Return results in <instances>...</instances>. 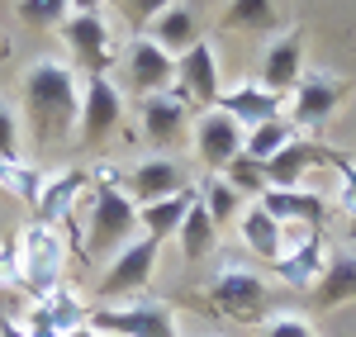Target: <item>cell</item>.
Instances as JSON below:
<instances>
[{"label":"cell","mask_w":356,"mask_h":337,"mask_svg":"<svg viewBox=\"0 0 356 337\" xmlns=\"http://www.w3.org/2000/svg\"><path fill=\"white\" fill-rule=\"evenodd\" d=\"M24 114H29V129H33V142H43V147L76 142L81 85H76V72L62 57H43L24 72Z\"/></svg>","instance_id":"1"},{"label":"cell","mask_w":356,"mask_h":337,"mask_svg":"<svg viewBox=\"0 0 356 337\" xmlns=\"http://www.w3.org/2000/svg\"><path fill=\"white\" fill-rule=\"evenodd\" d=\"M138 228V204L124 195V186H90V204H86V233H81V261H114L134 243Z\"/></svg>","instance_id":"2"},{"label":"cell","mask_w":356,"mask_h":337,"mask_svg":"<svg viewBox=\"0 0 356 337\" xmlns=\"http://www.w3.org/2000/svg\"><path fill=\"white\" fill-rule=\"evenodd\" d=\"M15 243H19V281L24 290L38 299V295H53L57 285H67V243H62V233L48 224H33L29 219L19 233H15Z\"/></svg>","instance_id":"3"},{"label":"cell","mask_w":356,"mask_h":337,"mask_svg":"<svg viewBox=\"0 0 356 337\" xmlns=\"http://www.w3.org/2000/svg\"><path fill=\"white\" fill-rule=\"evenodd\" d=\"M204 295H209V304L219 313L238 318V323H261L266 318V304H271V290L261 281V271L238 266V261H223Z\"/></svg>","instance_id":"4"},{"label":"cell","mask_w":356,"mask_h":337,"mask_svg":"<svg viewBox=\"0 0 356 337\" xmlns=\"http://www.w3.org/2000/svg\"><path fill=\"white\" fill-rule=\"evenodd\" d=\"M90 328L100 337H181L176 333V304L152 299V295H143L124 309H114V304L90 309Z\"/></svg>","instance_id":"5"},{"label":"cell","mask_w":356,"mask_h":337,"mask_svg":"<svg viewBox=\"0 0 356 337\" xmlns=\"http://www.w3.org/2000/svg\"><path fill=\"white\" fill-rule=\"evenodd\" d=\"M347 90H352V81H347V76L304 72L300 85L285 95V114H290L285 124H290V129H300V133H318L332 114H337V105L347 100Z\"/></svg>","instance_id":"6"},{"label":"cell","mask_w":356,"mask_h":337,"mask_svg":"<svg viewBox=\"0 0 356 337\" xmlns=\"http://www.w3.org/2000/svg\"><path fill=\"white\" fill-rule=\"evenodd\" d=\"M124 114H129V105H124V90L110 81V76H86L81 81V124H76V138H81V147H105V142L124 129Z\"/></svg>","instance_id":"7"},{"label":"cell","mask_w":356,"mask_h":337,"mask_svg":"<svg viewBox=\"0 0 356 337\" xmlns=\"http://www.w3.org/2000/svg\"><path fill=\"white\" fill-rule=\"evenodd\" d=\"M157 256H162V243H157V238H134V243L105 266V276H100V285H95L100 309L114 304V299H124V295H143V290L152 285Z\"/></svg>","instance_id":"8"},{"label":"cell","mask_w":356,"mask_h":337,"mask_svg":"<svg viewBox=\"0 0 356 337\" xmlns=\"http://www.w3.org/2000/svg\"><path fill=\"white\" fill-rule=\"evenodd\" d=\"M62 43L67 53L76 57L86 76H110L114 67V28L105 15H86V10H72L67 24H62Z\"/></svg>","instance_id":"9"},{"label":"cell","mask_w":356,"mask_h":337,"mask_svg":"<svg viewBox=\"0 0 356 337\" xmlns=\"http://www.w3.org/2000/svg\"><path fill=\"white\" fill-rule=\"evenodd\" d=\"M86 323H90V309L81 304V295L72 285H57L53 295H38L29 304V313L19 318V328L29 337H67L76 328H86Z\"/></svg>","instance_id":"10"},{"label":"cell","mask_w":356,"mask_h":337,"mask_svg":"<svg viewBox=\"0 0 356 337\" xmlns=\"http://www.w3.org/2000/svg\"><path fill=\"white\" fill-rule=\"evenodd\" d=\"M191 100L181 90H162V95H143L138 100V124H143V138L152 142L157 152L166 147H181L191 133Z\"/></svg>","instance_id":"11"},{"label":"cell","mask_w":356,"mask_h":337,"mask_svg":"<svg viewBox=\"0 0 356 337\" xmlns=\"http://www.w3.org/2000/svg\"><path fill=\"white\" fill-rule=\"evenodd\" d=\"M328 256L332 252L323 247V233L318 228H300V238L275 256L266 271L280 285H290V290H314V285L323 281V271H328Z\"/></svg>","instance_id":"12"},{"label":"cell","mask_w":356,"mask_h":337,"mask_svg":"<svg viewBox=\"0 0 356 337\" xmlns=\"http://www.w3.org/2000/svg\"><path fill=\"white\" fill-rule=\"evenodd\" d=\"M90 171L86 167H67L43 181V195L33 204V224H48V228H62L67 219H76V204L90 195Z\"/></svg>","instance_id":"13"},{"label":"cell","mask_w":356,"mask_h":337,"mask_svg":"<svg viewBox=\"0 0 356 337\" xmlns=\"http://www.w3.org/2000/svg\"><path fill=\"white\" fill-rule=\"evenodd\" d=\"M124 72H129V85L143 95H162V90H176V57L162 53L147 33H138L124 53Z\"/></svg>","instance_id":"14"},{"label":"cell","mask_w":356,"mask_h":337,"mask_svg":"<svg viewBox=\"0 0 356 337\" xmlns=\"http://www.w3.org/2000/svg\"><path fill=\"white\" fill-rule=\"evenodd\" d=\"M176 90L195 100V105H219L223 85H219V53L209 38H200L186 57H176Z\"/></svg>","instance_id":"15"},{"label":"cell","mask_w":356,"mask_h":337,"mask_svg":"<svg viewBox=\"0 0 356 337\" xmlns=\"http://www.w3.org/2000/svg\"><path fill=\"white\" fill-rule=\"evenodd\" d=\"M243 124H233L223 110H204L195 119V152L209 171H223L233 157H243Z\"/></svg>","instance_id":"16"},{"label":"cell","mask_w":356,"mask_h":337,"mask_svg":"<svg viewBox=\"0 0 356 337\" xmlns=\"http://www.w3.org/2000/svg\"><path fill=\"white\" fill-rule=\"evenodd\" d=\"M181 190H191V186H186V171L176 167L171 157H147V162H138L134 171H124V195L134 199L138 209L181 195Z\"/></svg>","instance_id":"17"},{"label":"cell","mask_w":356,"mask_h":337,"mask_svg":"<svg viewBox=\"0 0 356 337\" xmlns=\"http://www.w3.org/2000/svg\"><path fill=\"white\" fill-rule=\"evenodd\" d=\"M328 162H332V147H323L314 138H290L266 162V186L271 190H295V186H304V176L314 167H328Z\"/></svg>","instance_id":"18"},{"label":"cell","mask_w":356,"mask_h":337,"mask_svg":"<svg viewBox=\"0 0 356 337\" xmlns=\"http://www.w3.org/2000/svg\"><path fill=\"white\" fill-rule=\"evenodd\" d=\"M219 110L228 114L233 124H243V133H247V129H261V124L280 119V114H285V95L266 90L261 81H243V85H233V90L219 95Z\"/></svg>","instance_id":"19"},{"label":"cell","mask_w":356,"mask_h":337,"mask_svg":"<svg viewBox=\"0 0 356 337\" xmlns=\"http://www.w3.org/2000/svg\"><path fill=\"white\" fill-rule=\"evenodd\" d=\"M257 204H261L280 228H290V224L323 228L328 224V199L318 195V190H309V186H295V190H271V186H266V195L257 199Z\"/></svg>","instance_id":"20"},{"label":"cell","mask_w":356,"mask_h":337,"mask_svg":"<svg viewBox=\"0 0 356 337\" xmlns=\"http://www.w3.org/2000/svg\"><path fill=\"white\" fill-rule=\"evenodd\" d=\"M300 76H304V33L295 28V33L275 38L271 48L261 53V76L257 81L266 90H275V95H290L300 85Z\"/></svg>","instance_id":"21"},{"label":"cell","mask_w":356,"mask_h":337,"mask_svg":"<svg viewBox=\"0 0 356 337\" xmlns=\"http://www.w3.org/2000/svg\"><path fill=\"white\" fill-rule=\"evenodd\" d=\"M147 38H152V43L162 48V53L186 57V53L195 48V43L204 38V33H200V19H195V10H191V5H166L162 15H157V19L147 24Z\"/></svg>","instance_id":"22"},{"label":"cell","mask_w":356,"mask_h":337,"mask_svg":"<svg viewBox=\"0 0 356 337\" xmlns=\"http://www.w3.org/2000/svg\"><path fill=\"white\" fill-rule=\"evenodd\" d=\"M356 299V247H342V252L328 256V271L323 281L314 285V309L328 313V309H342Z\"/></svg>","instance_id":"23"},{"label":"cell","mask_w":356,"mask_h":337,"mask_svg":"<svg viewBox=\"0 0 356 337\" xmlns=\"http://www.w3.org/2000/svg\"><path fill=\"white\" fill-rule=\"evenodd\" d=\"M238 233H243L247 252L257 256V261H266V266H271L275 256L285 252V228L275 224V219L266 214V209H261V204H257V199H252V204L243 209V219H238Z\"/></svg>","instance_id":"24"},{"label":"cell","mask_w":356,"mask_h":337,"mask_svg":"<svg viewBox=\"0 0 356 337\" xmlns=\"http://www.w3.org/2000/svg\"><path fill=\"white\" fill-rule=\"evenodd\" d=\"M191 204H195V190H181V195H171V199H157V204H143V209H138L143 238H157V243L176 238V228L191 214Z\"/></svg>","instance_id":"25"},{"label":"cell","mask_w":356,"mask_h":337,"mask_svg":"<svg viewBox=\"0 0 356 337\" xmlns=\"http://www.w3.org/2000/svg\"><path fill=\"white\" fill-rule=\"evenodd\" d=\"M176 243H181V256L186 261H204V256H214V243H219V228H214V219L204 214V204H200V195H195L191 214L181 219V228H176Z\"/></svg>","instance_id":"26"},{"label":"cell","mask_w":356,"mask_h":337,"mask_svg":"<svg viewBox=\"0 0 356 337\" xmlns=\"http://www.w3.org/2000/svg\"><path fill=\"white\" fill-rule=\"evenodd\" d=\"M195 195H200V204H204V214L214 219V228L238 224V219H243V209H247V199L223 181L219 171H209V176L200 181V190H195Z\"/></svg>","instance_id":"27"},{"label":"cell","mask_w":356,"mask_h":337,"mask_svg":"<svg viewBox=\"0 0 356 337\" xmlns=\"http://www.w3.org/2000/svg\"><path fill=\"white\" fill-rule=\"evenodd\" d=\"M280 10L275 0H228V10L219 15V28H243V33H271Z\"/></svg>","instance_id":"28"},{"label":"cell","mask_w":356,"mask_h":337,"mask_svg":"<svg viewBox=\"0 0 356 337\" xmlns=\"http://www.w3.org/2000/svg\"><path fill=\"white\" fill-rule=\"evenodd\" d=\"M43 171L29 167V162H19V157H0V195H15L19 204H38V195H43Z\"/></svg>","instance_id":"29"},{"label":"cell","mask_w":356,"mask_h":337,"mask_svg":"<svg viewBox=\"0 0 356 337\" xmlns=\"http://www.w3.org/2000/svg\"><path fill=\"white\" fill-rule=\"evenodd\" d=\"M295 138V129L285 124V119H271V124H261V129H247V138H243V157H252V162H271L275 152L285 147V142Z\"/></svg>","instance_id":"30"},{"label":"cell","mask_w":356,"mask_h":337,"mask_svg":"<svg viewBox=\"0 0 356 337\" xmlns=\"http://www.w3.org/2000/svg\"><path fill=\"white\" fill-rule=\"evenodd\" d=\"M219 176H223V181H228V186H233L243 199H261V195H266V167H261V162H252V157H233V162H228Z\"/></svg>","instance_id":"31"},{"label":"cell","mask_w":356,"mask_h":337,"mask_svg":"<svg viewBox=\"0 0 356 337\" xmlns=\"http://www.w3.org/2000/svg\"><path fill=\"white\" fill-rule=\"evenodd\" d=\"M328 167H332V176H337V181H332V204H337L342 219L356 224V162L347 157V152H332Z\"/></svg>","instance_id":"32"},{"label":"cell","mask_w":356,"mask_h":337,"mask_svg":"<svg viewBox=\"0 0 356 337\" xmlns=\"http://www.w3.org/2000/svg\"><path fill=\"white\" fill-rule=\"evenodd\" d=\"M15 10L33 28H62L72 15V0H15Z\"/></svg>","instance_id":"33"},{"label":"cell","mask_w":356,"mask_h":337,"mask_svg":"<svg viewBox=\"0 0 356 337\" xmlns=\"http://www.w3.org/2000/svg\"><path fill=\"white\" fill-rule=\"evenodd\" d=\"M114 5H119V19L134 28V38H138V33L152 24V19L162 15L166 5H176V0H114Z\"/></svg>","instance_id":"34"},{"label":"cell","mask_w":356,"mask_h":337,"mask_svg":"<svg viewBox=\"0 0 356 337\" xmlns=\"http://www.w3.org/2000/svg\"><path fill=\"white\" fill-rule=\"evenodd\" d=\"M261 337H318V328L304 313H266L261 318Z\"/></svg>","instance_id":"35"},{"label":"cell","mask_w":356,"mask_h":337,"mask_svg":"<svg viewBox=\"0 0 356 337\" xmlns=\"http://www.w3.org/2000/svg\"><path fill=\"white\" fill-rule=\"evenodd\" d=\"M0 290H24V281H19V243L15 238L0 243Z\"/></svg>","instance_id":"36"},{"label":"cell","mask_w":356,"mask_h":337,"mask_svg":"<svg viewBox=\"0 0 356 337\" xmlns=\"http://www.w3.org/2000/svg\"><path fill=\"white\" fill-rule=\"evenodd\" d=\"M0 157H19V119L0 100Z\"/></svg>","instance_id":"37"},{"label":"cell","mask_w":356,"mask_h":337,"mask_svg":"<svg viewBox=\"0 0 356 337\" xmlns=\"http://www.w3.org/2000/svg\"><path fill=\"white\" fill-rule=\"evenodd\" d=\"M0 337H29V333L19 328V318H0Z\"/></svg>","instance_id":"38"},{"label":"cell","mask_w":356,"mask_h":337,"mask_svg":"<svg viewBox=\"0 0 356 337\" xmlns=\"http://www.w3.org/2000/svg\"><path fill=\"white\" fill-rule=\"evenodd\" d=\"M110 0H72V10H86V15H100Z\"/></svg>","instance_id":"39"},{"label":"cell","mask_w":356,"mask_h":337,"mask_svg":"<svg viewBox=\"0 0 356 337\" xmlns=\"http://www.w3.org/2000/svg\"><path fill=\"white\" fill-rule=\"evenodd\" d=\"M67 337H100V333H95V328L86 323V328H76V333H67Z\"/></svg>","instance_id":"40"},{"label":"cell","mask_w":356,"mask_h":337,"mask_svg":"<svg viewBox=\"0 0 356 337\" xmlns=\"http://www.w3.org/2000/svg\"><path fill=\"white\" fill-rule=\"evenodd\" d=\"M352 238H356V224H352Z\"/></svg>","instance_id":"41"}]
</instances>
